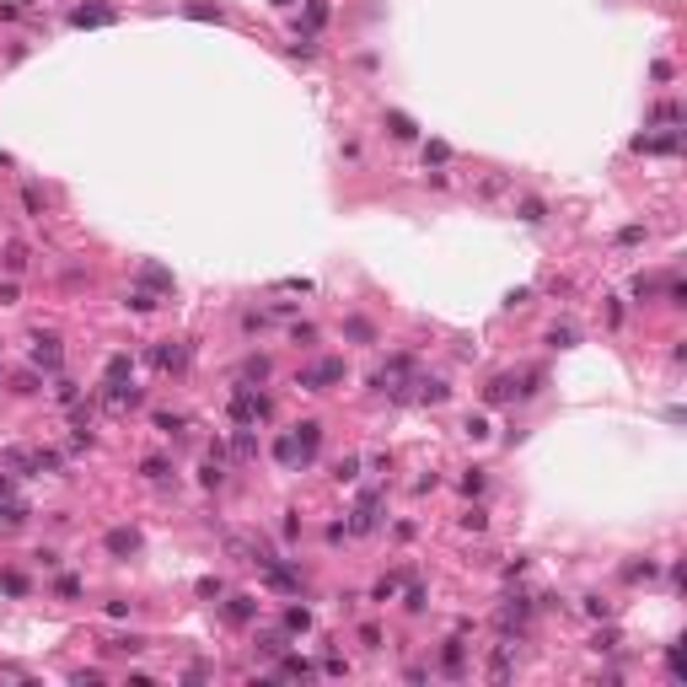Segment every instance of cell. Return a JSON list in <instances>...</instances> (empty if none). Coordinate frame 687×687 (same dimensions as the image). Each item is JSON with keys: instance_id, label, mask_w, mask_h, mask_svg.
<instances>
[{"instance_id": "1", "label": "cell", "mask_w": 687, "mask_h": 687, "mask_svg": "<svg viewBox=\"0 0 687 687\" xmlns=\"http://www.w3.org/2000/svg\"><path fill=\"white\" fill-rule=\"evenodd\" d=\"M269 413H274V403H269L253 382H237V392H231V419L253 430V424H258V419H269Z\"/></svg>"}, {"instance_id": "2", "label": "cell", "mask_w": 687, "mask_h": 687, "mask_svg": "<svg viewBox=\"0 0 687 687\" xmlns=\"http://www.w3.org/2000/svg\"><path fill=\"white\" fill-rule=\"evenodd\" d=\"M333 382H344V360H317V365H306V371L296 376L301 392H328Z\"/></svg>"}, {"instance_id": "3", "label": "cell", "mask_w": 687, "mask_h": 687, "mask_svg": "<svg viewBox=\"0 0 687 687\" xmlns=\"http://www.w3.org/2000/svg\"><path fill=\"white\" fill-rule=\"evenodd\" d=\"M634 151H644V156H671V151H682V129H666V134H639V140H634Z\"/></svg>"}, {"instance_id": "4", "label": "cell", "mask_w": 687, "mask_h": 687, "mask_svg": "<svg viewBox=\"0 0 687 687\" xmlns=\"http://www.w3.org/2000/svg\"><path fill=\"white\" fill-rule=\"evenodd\" d=\"M60 360H65L60 338H54V333H38L33 338V365H38V371H60Z\"/></svg>"}, {"instance_id": "5", "label": "cell", "mask_w": 687, "mask_h": 687, "mask_svg": "<svg viewBox=\"0 0 687 687\" xmlns=\"http://www.w3.org/2000/svg\"><path fill=\"white\" fill-rule=\"evenodd\" d=\"M531 607H537V596H526V591L505 596V607H499V623H505V628L516 623V628H521V623H526V617H531Z\"/></svg>"}, {"instance_id": "6", "label": "cell", "mask_w": 687, "mask_h": 687, "mask_svg": "<svg viewBox=\"0 0 687 687\" xmlns=\"http://www.w3.org/2000/svg\"><path fill=\"white\" fill-rule=\"evenodd\" d=\"M290 435H296V446H301V467H306V462L317 457V440H323V424H317V419H301V424H296Z\"/></svg>"}, {"instance_id": "7", "label": "cell", "mask_w": 687, "mask_h": 687, "mask_svg": "<svg viewBox=\"0 0 687 687\" xmlns=\"http://www.w3.org/2000/svg\"><path fill=\"white\" fill-rule=\"evenodd\" d=\"M102 543H108V553H113V558H129V553H140V531H129V526H113L108 537H102Z\"/></svg>"}, {"instance_id": "8", "label": "cell", "mask_w": 687, "mask_h": 687, "mask_svg": "<svg viewBox=\"0 0 687 687\" xmlns=\"http://www.w3.org/2000/svg\"><path fill=\"white\" fill-rule=\"evenodd\" d=\"M151 365H161V371H183V365H188V350H183V344H156V350H151Z\"/></svg>"}, {"instance_id": "9", "label": "cell", "mask_w": 687, "mask_h": 687, "mask_svg": "<svg viewBox=\"0 0 687 687\" xmlns=\"http://www.w3.org/2000/svg\"><path fill=\"white\" fill-rule=\"evenodd\" d=\"M113 16H119L113 6H75V16H70V22H75V27H108Z\"/></svg>"}, {"instance_id": "10", "label": "cell", "mask_w": 687, "mask_h": 687, "mask_svg": "<svg viewBox=\"0 0 687 687\" xmlns=\"http://www.w3.org/2000/svg\"><path fill=\"white\" fill-rule=\"evenodd\" d=\"M440 666H446V676H462V666H467V644L446 639V644H440Z\"/></svg>"}, {"instance_id": "11", "label": "cell", "mask_w": 687, "mask_h": 687, "mask_svg": "<svg viewBox=\"0 0 687 687\" xmlns=\"http://www.w3.org/2000/svg\"><path fill=\"white\" fill-rule=\"evenodd\" d=\"M274 462H279V467H290V472L301 467V446H296V435H290V430L274 440Z\"/></svg>"}, {"instance_id": "12", "label": "cell", "mask_w": 687, "mask_h": 687, "mask_svg": "<svg viewBox=\"0 0 687 687\" xmlns=\"http://www.w3.org/2000/svg\"><path fill=\"white\" fill-rule=\"evenodd\" d=\"M226 617H231V623H253V617H258V602H253V596H231V602H226Z\"/></svg>"}, {"instance_id": "13", "label": "cell", "mask_w": 687, "mask_h": 687, "mask_svg": "<svg viewBox=\"0 0 687 687\" xmlns=\"http://www.w3.org/2000/svg\"><path fill=\"white\" fill-rule=\"evenodd\" d=\"M231 457H258V440H253V430H247V424H237V435H231Z\"/></svg>"}, {"instance_id": "14", "label": "cell", "mask_w": 687, "mask_h": 687, "mask_svg": "<svg viewBox=\"0 0 687 687\" xmlns=\"http://www.w3.org/2000/svg\"><path fill=\"white\" fill-rule=\"evenodd\" d=\"M386 129H392V140H419V129H413V119H409V113H398V108L386 113Z\"/></svg>"}, {"instance_id": "15", "label": "cell", "mask_w": 687, "mask_h": 687, "mask_svg": "<svg viewBox=\"0 0 687 687\" xmlns=\"http://www.w3.org/2000/svg\"><path fill=\"white\" fill-rule=\"evenodd\" d=\"M269 371H274L269 355H247V360H242V382H269Z\"/></svg>"}, {"instance_id": "16", "label": "cell", "mask_w": 687, "mask_h": 687, "mask_svg": "<svg viewBox=\"0 0 687 687\" xmlns=\"http://www.w3.org/2000/svg\"><path fill=\"white\" fill-rule=\"evenodd\" d=\"M403 591V569H392V575H382L376 580V591H371V602H392V596Z\"/></svg>"}, {"instance_id": "17", "label": "cell", "mask_w": 687, "mask_h": 687, "mask_svg": "<svg viewBox=\"0 0 687 687\" xmlns=\"http://www.w3.org/2000/svg\"><path fill=\"white\" fill-rule=\"evenodd\" d=\"M140 285H145V290H172V274H167L161 264H145V269H140Z\"/></svg>"}, {"instance_id": "18", "label": "cell", "mask_w": 687, "mask_h": 687, "mask_svg": "<svg viewBox=\"0 0 687 687\" xmlns=\"http://www.w3.org/2000/svg\"><path fill=\"white\" fill-rule=\"evenodd\" d=\"M505 398H516V382L510 376H494V382L483 386V403H505Z\"/></svg>"}, {"instance_id": "19", "label": "cell", "mask_w": 687, "mask_h": 687, "mask_svg": "<svg viewBox=\"0 0 687 687\" xmlns=\"http://www.w3.org/2000/svg\"><path fill=\"white\" fill-rule=\"evenodd\" d=\"M516 215L526 220V226H543V220H548V205H543V199H521Z\"/></svg>"}, {"instance_id": "20", "label": "cell", "mask_w": 687, "mask_h": 687, "mask_svg": "<svg viewBox=\"0 0 687 687\" xmlns=\"http://www.w3.org/2000/svg\"><path fill=\"white\" fill-rule=\"evenodd\" d=\"M548 344H553V350H575V344H580V333H575L569 323H553V328H548Z\"/></svg>"}, {"instance_id": "21", "label": "cell", "mask_w": 687, "mask_h": 687, "mask_svg": "<svg viewBox=\"0 0 687 687\" xmlns=\"http://www.w3.org/2000/svg\"><path fill=\"white\" fill-rule=\"evenodd\" d=\"M140 472H145L151 483H167V478H172V462H167V457H145V462H140Z\"/></svg>"}, {"instance_id": "22", "label": "cell", "mask_w": 687, "mask_h": 687, "mask_svg": "<svg viewBox=\"0 0 687 687\" xmlns=\"http://www.w3.org/2000/svg\"><path fill=\"white\" fill-rule=\"evenodd\" d=\"M129 371H134V360H129V355H113L102 376H108V386H119V382H129Z\"/></svg>"}, {"instance_id": "23", "label": "cell", "mask_w": 687, "mask_h": 687, "mask_svg": "<svg viewBox=\"0 0 687 687\" xmlns=\"http://www.w3.org/2000/svg\"><path fill=\"white\" fill-rule=\"evenodd\" d=\"M0 462H6L11 472H22V478H27V472H38V467H33V457H27V451H16V446H6V451H0Z\"/></svg>"}, {"instance_id": "24", "label": "cell", "mask_w": 687, "mask_h": 687, "mask_svg": "<svg viewBox=\"0 0 687 687\" xmlns=\"http://www.w3.org/2000/svg\"><path fill=\"white\" fill-rule=\"evenodd\" d=\"M317 666L312 661H301V655H279V676H312Z\"/></svg>"}, {"instance_id": "25", "label": "cell", "mask_w": 687, "mask_h": 687, "mask_svg": "<svg viewBox=\"0 0 687 687\" xmlns=\"http://www.w3.org/2000/svg\"><path fill=\"white\" fill-rule=\"evenodd\" d=\"M489 676H494V682H505V676H510V644H499V650L489 655Z\"/></svg>"}, {"instance_id": "26", "label": "cell", "mask_w": 687, "mask_h": 687, "mask_svg": "<svg viewBox=\"0 0 687 687\" xmlns=\"http://www.w3.org/2000/svg\"><path fill=\"white\" fill-rule=\"evenodd\" d=\"M430 161H435V167H446V161H451V145L446 140H424V167H430Z\"/></svg>"}, {"instance_id": "27", "label": "cell", "mask_w": 687, "mask_h": 687, "mask_svg": "<svg viewBox=\"0 0 687 687\" xmlns=\"http://www.w3.org/2000/svg\"><path fill=\"white\" fill-rule=\"evenodd\" d=\"M156 306H161V301H156V296H151L145 285H140V290H129V312H140V317H145V312H156Z\"/></svg>"}, {"instance_id": "28", "label": "cell", "mask_w": 687, "mask_h": 687, "mask_svg": "<svg viewBox=\"0 0 687 687\" xmlns=\"http://www.w3.org/2000/svg\"><path fill=\"white\" fill-rule=\"evenodd\" d=\"M306 628H312V612H306V607H290L285 612V634H306Z\"/></svg>"}, {"instance_id": "29", "label": "cell", "mask_w": 687, "mask_h": 687, "mask_svg": "<svg viewBox=\"0 0 687 687\" xmlns=\"http://www.w3.org/2000/svg\"><path fill=\"white\" fill-rule=\"evenodd\" d=\"M258 655L279 661V655H285V634H258Z\"/></svg>"}, {"instance_id": "30", "label": "cell", "mask_w": 687, "mask_h": 687, "mask_svg": "<svg viewBox=\"0 0 687 687\" xmlns=\"http://www.w3.org/2000/svg\"><path fill=\"white\" fill-rule=\"evenodd\" d=\"M413 386H419V398H424V403H446V398H451V386H446V382H413Z\"/></svg>"}, {"instance_id": "31", "label": "cell", "mask_w": 687, "mask_h": 687, "mask_svg": "<svg viewBox=\"0 0 687 687\" xmlns=\"http://www.w3.org/2000/svg\"><path fill=\"white\" fill-rule=\"evenodd\" d=\"M333 478L338 483H355V478H360V457H338L333 462Z\"/></svg>"}, {"instance_id": "32", "label": "cell", "mask_w": 687, "mask_h": 687, "mask_svg": "<svg viewBox=\"0 0 687 687\" xmlns=\"http://www.w3.org/2000/svg\"><path fill=\"white\" fill-rule=\"evenodd\" d=\"M102 650H113V655H140V650H145V639H140V634H129V639H108Z\"/></svg>"}, {"instance_id": "33", "label": "cell", "mask_w": 687, "mask_h": 687, "mask_svg": "<svg viewBox=\"0 0 687 687\" xmlns=\"http://www.w3.org/2000/svg\"><path fill=\"white\" fill-rule=\"evenodd\" d=\"M344 333H350L355 344H371V338H376V333H371V323H365V317H350V323H344Z\"/></svg>"}, {"instance_id": "34", "label": "cell", "mask_w": 687, "mask_h": 687, "mask_svg": "<svg viewBox=\"0 0 687 687\" xmlns=\"http://www.w3.org/2000/svg\"><path fill=\"white\" fill-rule=\"evenodd\" d=\"M199 483H205V489H220V483H226V472H220V462H215V457L199 467Z\"/></svg>"}, {"instance_id": "35", "label": "cell", "mask_w": 687, "mask_h": 687, "mask_svg": "<svg viewBox=\"0 0 687 687\" xmlns=\"http://www.w3.org/2000/svg\"><path fill=\"white\" fill-rule=\"evenodd\" d=\"M403 607H409V612H424V607H430V591H424V585H409V591H403Z\"/></svg>"}, {"instance_id": "36", "label": "cell", "mask_w": 687, "mask_h": 687, "mask_svg": "<svg viewBox=\"0 0 687 687\" xmlns=\"http://www.w3.org/2000/svg\"><path fill=\"white\" fill-rule=\"evenodd\" d=\"M655 124H666V129H676V124H682V108H676V102H661V108H655Z\"/></svg>"}, {"instance_id": "37", "label": "cell", "mask_w": 687, "mask_h": 687, "mask_svg": "<svg viewBox=\"0 0 687 687\" xmlns=\"http://www.w3.org/2000/svg\"><path fill=\"white\" fill-rule=\"evenodd\" d=\"M483 483H489V478H483V467H472L467 478H462V494H467V499H478V494H483Z\"/></svg>"}, {"instance_id": "38", "label": "cell", "mask_w": 687, "mask_h": 687, "mask_svg": "<svg viewBox=\"0 0 687 687\" xmlns=\"http://www.w3.org/2000/svg\"><path fill=\"white\" fill-rule=\"evenodd\" d=\"M183 16H193V22H220L215 6H199V0H193V6H183Z\"/></svg>"}, {"instance_id": "39", "label": "cell", "mask_w": 687, "mask_h": 687, "mask_svg": "<svg viewBox=\"0 0 687 687\" xmlns=\"http://www.w3.org/2000/svg\"><path fill=\"white\" fill-rule=\"evenodd\" d=\"M0 591H6V596H27V580L6 569V575H0Z\"/></svg>"}, {"instance_id": "40", "label": "cell", "mask_w": 687, "mask_h": 687, "mask_svg": "<svg viewBox=\"0 0 687 687\" xmlns=\"http://www.w3.org/2000/svg\"><path fill=\"white\" fill-rule=\"evenodd\" d=\"M156 430L161 435H183V413H156Z\"/></svg>"}, {"instance_id": "41", "label": "cell", "mask_w": 687, "mask_h": 687, "mask_svg": "<svg viewBox=\"0 0 687 687\" xmlns=\"http://www.w3.org/2000/svg\"><path fill=\"white\" fill-rule=\"evenodd\" d=\"M634 296H639V301H655V296H661V285H655V279H634Z\"/></svg>"}, {"instance_id": "42", "label": "cell", "mask_w": 687, "mask_h": 687, "mask_svg": "<svg viewBox=\"0 0 687 687\" xmlns=\"http://www.w3.org/2000/svg\"><path fill=\"white\" fill-rule=\"evenodd\" d=\"M328 22V0H312V6H306V27H323Z\"/></svg>"}, {"instance_id": "43", "label": "cell", "mask_w": 687, "mask_h": 687, "mask_svg": "<svg viewBox=\"0 0 687 687\" xmlns=\"http://www.w3.org/2000/svg\"><path fill=\"white\" fill-rule=\"evenodd\" d=\"M6 269H11V274H22V269H27V247H6Z\"/></svg>"}, {"instance_id": "44", "label": "cell", "mask_w": 687, "mask_h": 687, "mask_svg": "<svg viewBox=\"0 0 687 687\" xmlns=\"http://www.w3.org/2000/svg\"><path fill=\"white\" fill-rule=\"evenodd\" d=\"M585 612L591 617H612V602H607V596H585Z\"/></svg>"}, {"instance_id": "45", "label": "cell", "mask_w": 687, "mask_h": 687, "mask_svg": "<svg viewBox=\"0 0 687 687\" xmlns=\"http://www.w3.org/2000/svg\"><path fill=\"white\" fill-rule=\"evenodd\" d=\"M193 591L205 596V602H215V596H220V580H215V575H205V580H199V585H193Z\"/></svg>"}, {"instance_id": "46", "label": "cell", "mask_w": 687, "mask_h": 687, "mask_svg": "<svg viewBox=\"0 0 687 687\" xmlns=\"http://www.w3.org/2000/svg\"><path fill=\"white\" fill-rule=\"evenodd\" d=\"M666 301H671V306H687V285H682V279H671V285H666Z\"/></svg>"}, {"instance_id": "47", "label": "cell", "mask_w": 687, "mask_h": 687, "mask_svg": "<svg viewBox=\"0 0 687 687\" xmlns=\"http://www.w3.org/2000/svg\"><path fill=\"white\" fill-rule=\"evenodd\" d=\"M54 403H75V382H65V376H60V382H54Z\"/></svg>"}, {"instance_id": "48", "label": "cell", "mask_w": 687, "mask_h": 687, "mask_svg": "<svg viewBox=\"0 0 687 687\" xmlns=\"http://www.w3.org/2000/svg\"><path fill=\"white\" fill-rule=\"evenodd\" d=\"M462 526H467V531H483V526H489V516H483V510H478V505H472V510H467V516H462Z\"/></svg>"}, {"instance_id": "49", "label": "cell", "mask_w": 687, "mask_h": 687, "mask_svg": "<svg viewBox=\"0 0 687 687\" xmlns=\"http://www.w3.org/2000/svg\"><path fill=\"white\" fill-rule=\"evenodd\" d=\"M360 644H365V650H382V628L365 623V628H360Z\"/></svg>"}, {"instance_id": "50", "label": "cell", "mask_w": 687, "mask_h": 687, "mask_svg": "<svg viewBox=\"0 0 687 687\" xmlns=\"http://www.w3.org/2000/svg\"><path fill=\"white\" fill-rule=\"evenodd\" d=\"M22 205H27V215H43V199H38V188H22Z\"/></svg>"}, {"instance_id": "51", "label": "cell", "mask_w": 687, "mask_h": 687, "mask_svg": "<svg viewBox=\"0 0 687 687\" xmlns=\"http://www.w3.org/2000/svg\"><path fill=\"white\" fill-rule=\"evenodd\" d=\"M290 338H296V344H312L317 328H312V323H296V328H290Z\"/></svg>"}, {"instance_id": "52", "label": "cell", "mask_w": 687, "mask_h": 687, "mask_svg": "<svg viewBox=\"0 0 687 687\" xmlns=\"http://www.w3.org/2000/svg\"><path fill=\"white\" fill-rule=\"evenodd\" d=\"M54 591H60V596H81V580H75V575H60V585H54Z\"/></svg>"}, {"instance_id": "53", "label": "cell", "mask_w": 687, "mask_h": 687, "mask_svg": "<svg viewBox=\"0 0 687 687\" xmlns=\"http://www.w3.org/2000/svg\"><path fill=\"white\" fill-rule=\"evenodd\" d=\"M623 575H628V580H650V575H655V564H650V558H644V564H628Z\"/></svg>"}, {"instance_id": "54", "label": "cell", "mask_w": 687, "mask_h": 687, "mask_svg": "<svg viewBox=\"0 0 687 687\" xmlns=\"http://www.w3.org/2000/svg\"><path fill=\"white\" fill-rule=\"evenodd\" d=\"M617 242H623V247H634V242H644V226H623V231H617Z\"/></svg>"}, {"instance_id": "55", "label": "cell", "mask_w": 687, "mask_h": 687, "mask_svg": "<svg viewBox=\"0 0 687 687\" xmlns=\"http://www.w3.org/2000/svg\"><path fill=\"white\" fill-rule=\"evenodd\" d=\"M0 682H33V676H27L22 666H0Z\"/></svg>"}, {"instance_id": "56", "label": "cell", "mask_w": 687, "mask_h": 687, "mask_svg": "<svg viewBox=\"0 0 687 687\" xmlns=\"http://www.w3.org/2000/svg\"><path fill=\"white\" fill-rule=\"evenodd\" d=\"M510 188V178H489V183H483V199H494V193H505Z\"/></svg>"}, {"instance_id": "57", "label": "cell", "mask_w": 687, "mask_h": 687, "mask_svg": "<svg viewBox=\"0 0 687 687\" xmlns=\"http://www.w3.org/2000/svg\"><path fill=\"white\" fill-rule=\"evenodd\" d=\"M16 301V285H0V306H11Z\"/></svg>"}, {"instance_id": "58", "label": "cell", "mask_w": 687, "mask_h": 687, "mask_svg": "<svg viewBox=\"0 0 687 687\" xmlns=\"http://www.w3.org/2000/svg\"><path fill=\"white\" fill-rule=\"evenodd\" d=\"M269 6H279V11H285V6H296V0H269Z\"/></svg>"}]
</instances>
